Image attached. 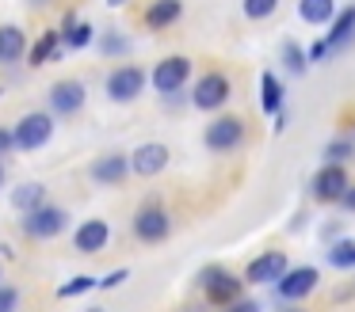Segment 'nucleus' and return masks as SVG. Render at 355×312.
<instances>
[{"mask_svg":"<svg viewBox=\"0 0 355 312\" xmlns=\"http://www.w3.org/2000/svg\"><path fill=\"white\" fill-rule=\"evenodd\" d=\"M141 88H146V73L138 65H123L107 76V95L115 103H134L141 95Z\"/></svg>","mask_w":355,"mask_h":312,"instance_id":"8","label":"nucleus"},{"mask_svg":"<svg viewBox=\"0 0 355 312\" xmlns=\"http://www.w3.org/2000/svg\"><path fill=\"white\" fill-rule=\"evenodd\" d=\"M50 137H54V118H50V114H42V111L24 114V118H19V126L12 129V141H16V149H24V152L42 149Z\"/></svg>","mask_w":355,"mask_h":312,"instance_id":"1","label":"nucleus"},{"mask_svg":"<svg viewBox=\"0 0 355 312\" xmlns=\"http://www.w3.org/2000/svg\"><path fill=\"white\" fill-rule=\"evenodd\" d=\"M168 228H172L168 213H164L161 205H153V202L141 205L138 217H134V236H138V240H146V244L164 240V236H168Z\"/></svg>","mask_w":355,"mask_h":312,"instance_id":"10","label":"nucleus"},{"mask_svg":"<svg viewBox=\"0 0 355 312\" xmlns=\"http://www.w3.org/2000/svg\"><path fill=\"white\" fill-rule=\"evenodd\" d=\"M16 304H19V293L0 282V312H16Z\"/></svg>","mask_w":355,"mask_h":312,"instance_id":"30","label":"nucleus"},{"mask_svg":"<svg viewBox=\"0 0 355 312\" xmlns=\"http://www.w3.org/2000/svg\"><path fill=\"white\" fill-rule=\"evenodd\" d=\"M0 255H8V248H0Z\"/></svg>","mask_w":355,"mask_h":312,"instance_id":"39","label":"nucleus"},{"mask_svg":"<svg viewBox=\"0 0 355 312\" xmlns=\"http://www.w3.org/2000/svg\"><path fill=\"white\" fill-rule=\"evenodd\" d=\"M286 312H302V309H286Z\"/></svg>","mask_w":355,"mask_h":312,"instance_id":"40","label":"nucleus"},{"mask_svg":"<svg viewBox=\"0 0 355 312\" xmlns=\"http://www.w3.org/2000/svg\"><path fill=\"white\" fill-rule=\"evenodd\" d=\"M187 76H191V61L180 57V53H172V57L157 61V68H153V88L161 91V95H176V91L187 84Z\"/></svg>","mask_w":355,"mask_h":312,"instance_id":"3","label":"nucleus"},{"mask_svg":"<svg viewBox=\"0 0 355 312\" xmlns=\"http://www.w3.org/2000/svg\"><path fill=\"white\" fill-rule=\"evenodd\" d=\"M62 42H69L73 50H85V46L92 42V27H88V23H73V27L62 35Z\"/></svg>","mask_w":355,"mask_h":312,"instance_id":"27","label":"nucleus"},{"mask_svg":"<svg viewBox=\"0 0 355 312\" xmlns=\"http://www.w3.org/2000/svg\"><path fill=\"white\" fill-rule=\"evenodd\" d=\"M50 107L58 114H77L85 107V84L80 80H58L50 88Z\"/></svg>","mask_w":355,"mask_h":312,"instance_id":"14","label":"nucleus"},{"mask_svg":"<svg viewBox=\"0 0 355 312\" xmlns=\"http://www.w3.org/2000/svg\"><path fill=\"white\" fill-rule=\"evenodd\" d=\"M347 187H352V183H347V167H336V164H324L321 172L313 175V183H309L317 202H340Z\"/></svg>","mask_w":355,"mask_h":312,"instance_id":"9","label":"nucleus"},{"mask_svg":"<svg viewBox=\"0 0 355 312\" xmlns=\"http://www.w3.org/2000/svg\"><path fill=\"white\" fill-rule=\"evenodd\" d=\"M352 35H355V4H347L332 15V30H329L324 42H329V50H344V46L352 42Z\"/></svg>","mask_w":355,"mask_h":312,"instance_id":"16","label":"nucleus"},{"mask_svg":"<svg viewBox=\"0 0 355 312\" xmlns=\"http://www.w3.org/2000/svg\"><path fill=\"white\" fill-rule=\"evenodd\" d=\"M126 175H130V156H103L92 164V179L96 183H123Z\"/></svg>","mask_w":355,"mask_h":312,"instance_id":"18","label":"nucleus"},{"mask_svg":"<svg viewBox=\"0 0 355 312\" xmlns=\"http://www.w3.org/2000/svg\"><path fill=\"white\" fill-rule=\"evenodd\" d=\"M107 4H111V8H119V4H123V0H107Z\"/></svg>","mask_w":355,"mask_h":312,"instance_id":"37","label":"nucleus"},{"mask_svg":"<svg viewBox=\"0 0 355 312\" xmlns=\"http://www.w3.org/2000/svg\"><path fill=\"white\" fill-rule=\"evenodd\" d=\"M191 103L199 107V111H218V107L230 103V80H225V73H207L199 84H195L191 91Z\"/></svg>","mask_w":355,"mask_h":312,"instance_id":"6","label":"nucleus"},{"mask_svg":"<svg viewBox=\"0 0 355 312\" xmlns=\"http://www.w3.org/2000/svg\"><path fill=\"white\" fill-rule=\"evenodd\" d=\"M0 187H4V164H0Z\"/></svg>","mask_w":355,"mask_h":312,"instance_id":"36","label":"nucleus"},{"mask_svg":"<svg viewBox=\"0 0 355 312\" xmlns=\"http://www.w3.org/2000/svg\"><path fill=\"white\" fill-rule=\"evenodd\" d=\"M241 141H245V122L241 118L222 114V118L210 122V129H207V149L210 152H230V149H237Z\"/></svg>","mask_w":355,"mask_h":312,"instance_id":"7","label":"nucleus"},{"mask_svg":"<svg viewBox=\"0 0 355 312\" xmlns=\"http://www.w3.org/2000/svg\"><path fill=\"white\" fill-rule=\"evenodd\" d=\"M180 15H184V4H180V0H153V4L146 8V27L164 30V27H172Z\"/></svg>","mask_w":355,"mask_h":312,"instance_id":"17","label":"nucleus"},{"mask_svg":"<svg viewBox=\"0 0 355 312\" xmlns=\"http://www.w3.org/2000/svg\"><path fill=\"white\" fill-rule=\"evenodd\" d=\"M58 42H62V35H58V30H46V35L35 42V50H31V65H42V61L58 50Z\"/></svg>","mask_w":355,"mask_h":312,"instance_id":"26","label":"nucleus"},{"mask_svg":"<svg viewBox=\"0 0 355 312\" xmlns=\"http://www.w3.org/2000/svg\"><path fill=\"white\" fill-rule=\"evenodd\" d=\"M27 53V35L16 27V23H4L0 27V65H12Z\"/></svg>","mask_w":355,"mask_h":312,"instance_id":"15","label":"nucleus"},{"mask_svg":"<svg viewBox=\"0 0 355 312\" xmlns=\"http://www.w3.org/2000/svg\"><path fill=\"white\" fill-rule=\"evenodd\" d=\"M126 50H130L126 35H103V53H126Z\"/></svg>","mask_w":355,"mask_h":312,"instance_id":"29","label":"nucleus"},{"mask_svg":"<svg viewBox=\"0 0 355 312\" xmlns=\"http://www.w3.org/2000/svg\"><path fill=\"white\" fill-rule=\"evenodd\" d=\"M329 263L336 266V270H352L355 266V236H344V240H336L329 248Z\"/></svg>","mask_w":355,"mask_h":312,"instance_id":"22","label":"nucleus"},{"mask_svg":"<svg viewBox=\"0 0 355 312\" xmlns=\"http://www.w3.org/2000/svg\"><path fill=\"white\" fill-rule=\"evenodd\" d=\"M260 107H263V114L283 111V84L275 80V73H263V80H260Z\"/></svg>","mask_w":355,"mask_h":312,"instance_id":"20","label":"nucleus"},{"mask_svg":"<svg viewBox=\"0 0 355 312\" xmlns=\"http://www.w3.org/2000/svg\"><path fill=\"white\" fill-rule=\"evenodd\" d=\"M340 202H344V205H347V210H352V213H355V187H347V190H344V198H340Z\"/></svg>","mask_w":355,"mask_h":312,"instance_id":"35","label":"nucleus"},{"mask_svg":"<svg viewBox=\"0 0 355 312\" xmlns=\"http://www.w3.org/2000/svg\"><path fill=\"white\" fill-rule=\"evenodd\" d=\"M31 4H46V0H31Z\"/></svg>","mask_w":355,"mask_h":312,"instance_id":"38","label":"nucleus"},{"mask_svg":"<svg viewBox=\"0 0 355 312\" xmlns=\"http://www.w3.org/2000/svg\"><path fill=\"white\" fill-rule=\"evenodd\" d=\"M241 289H245V282H241L237 274H225L222 266H214V270L202 274V293H207L210 304H233V301H241Z\"/></svg>","mask_w":355,"mask_h":312,"instance_id":"4","label":"nucleus"},{"mask_svg":"<svg viewBox=\"0 0 355 312\" xmlns=\"http://www.w3.org/2000/svg\"><path fill=\"white\" fill-rule=\"evenodd\" d=\"M164 167H168V145L146 141V145L134 149V156H130V172L134 175H161Z\"/></svg>","mask_w":355,"mask_h":312,"instance_id":"12","label":"nucleus"},{"mask_svg":"<svg viewBox=\"0 0 355 312\" xmlns=\"http://www.w3.org/2000/svg\"><path fill=\"white\" fill-rule=\"evenodd\" d=\"M317 282H321L317 266H294V270H286L283 278L275 282V293L283 297V301H306L317 289Z\"/></svg>","mask_w":355,"mask_h":312,"instance_id":"5","label":"nucleus"},{"mask_svg":"<svg viewBox=\"0 0 355 312\" xmlns=\"http://www.w3.org/2000/svg\"><path fill=\"white\" fill-rule=\"evenodd\" d=\"M279 0H245V15L248 19H268V15H275Z\"/></svg>","mask_w":355,"mask_h":312,"instance_id":"28","label":"nucleus"},{"mask_svg":"<svg viewBox=\"0 0 355 312\" xmlns=\"http://www.w3.org/2000/svg\"><path fill=\"white\" fill-rule=\"evenodd\" d=\"M298 15L306 23H332L336 4H332V0H298Z\"/></svg>","mask_w":355,"mask_h":312,"instance_id":"21","label":"nucleus"},{"mask_svg":"<svg viewBox=\"0 0 355 312\" xmlns=\"http://www.w3.org/2000/svg\"><path fill=\"white\" fill-rule=\"evenodd\" d=\"M126 278H130V270H126V266H123V270H111L107 278H100V286H96V289H115V286H123Z\"/></svg>","mask_w":355,"mask_h":312,"instance_id":"31","label":"nucleus"},{"mask_svg":"<svg viewBox=\"0 0 355 312\" xmlns=\"http://www.w3.org/2000/svg\"><path fill=\"white\" fill-rule=\"evenodd\" d=\"M8 149H16V141H12V129H4V126H0V156H4Z\"/></svg>","mask_w":355,"mask_h":312,"instance_id":"32","label":"nucleus"},{"mask_svg":"<svg viewBox=\"0 0 355 312\" xmlns=\"http://www.w3.org/2000/svg\"><path fill=\"white\" fill-rule=\"evenodd\" d=\"M107 240H111V228H107V221H100V217L85 221V225L73 232V248H77L80 255H96V251H103Z\"/></svg>","mask_w":355,"mask_h":312,"instance_id":"13","label":"nucleus"},{"mask_svg":"<svg viewBox=\"0 0 355 312\" xmlns=\"http://www.w3.org/2000/svg\"><path fill=\"white\" fill-rule=\"evenodd\" d=\"M355 156V141L347 137H336V141L324 145V164H336V167H347V160Z\"/></svg>","mask_w":355,"mask_h":312,"instance_id":"23","label":"nucleus"},{"mask_svg":"<svg viewBox=\"0 0 355 312\" xmlns=\"http://www.w3.org/2000/svg\"><path fill=\"white\" fill-rule=\"evenodd\" d=\"M324 53H329V42H313V50H309V57H324Z\"/></svg>","mask_w":355,"mask_h":312,"instance_id":"34","label":"nucleus"},{"mask_svg":"<svg viewBox=\"0 0 355 312\" xmlns=\"http://www.w3.org/2000/svg\"><path fill=\"white\" fill-rule=\"evenodd\" d=\"M283 65L291 68L294 76H302V73H306L309 57L302 53V46H298V42H283Z\"/></svg>","mask_w":355,"mask_h":312,"instance_id":"25","label":"nucleus"},{"mask_svg":"<svg viewBox=\"0 0 355 312\" xmlns=\"http://www.w3.org/2000/svg\"><path fill=\"white\" fill-rule=\"evenodd\" d=\"M12 205L24 210V213L39 210V205H46V187H42V183H19L16 194H12Z\"/></svg>","mask_w":355,"mask_h":312,"instance_id":"19","label":"nucleus"},{"mask_svg":"<svg viewBox=\"0 0 355 312\" xmlns=\"http://www.w3.org/2000/svg\"><path fill=\"white\" fill-rule=\"evenodd\" d=\"M96 286H100V278H92V274H77V278H69L65 286H58V297L69 301V297H80V293H88V289H96Z\"/></svg>","mask_w":355,"mask_h":312,"instance_id":"24","label":"nucleus"},{"mask_svg":"<svg viewBox=\"0 0 355 312\" xmlns=\"http://www.w3.org/2000/svg\"><path fill=\"white\" fill-rule=\"evenodd\" d=\"M65 225H69V217H65L62 205H39V210H31L24 217V232L31 236V240H50V236H58Z\"/></svg>","mask_w":355,"mask_h":312,"instance_id":"2","label":"nucleus"},{"mask_svg":"<svg viewBox=\"0 0 355 312\" xmlns=\"http://www.w3.org/2000/svg\"><path fill=\"white\" fill-rule=\"evenodd\" d=\"M230 312H260V304H256V301H233Z\"/></svg>","mask_w":355,"mask_h":312,"instance_id":"33","label":"nucleus"},{"mask_svg":"<svg viewBox=\"0 0 355 312\" xmlns=\"http://www.w3.org/2000/svg\"><path fill=\"white\" fill-rule=\"evenodd\" d=\"M286 270H291V266H286V255H279V251H263V255H256L252 263H248L245 282H252V286H275Z\"/></svg>","mask_w":355,"mask_h":312,"instance_id":"11","label":"nucleus"}]
</instances>
